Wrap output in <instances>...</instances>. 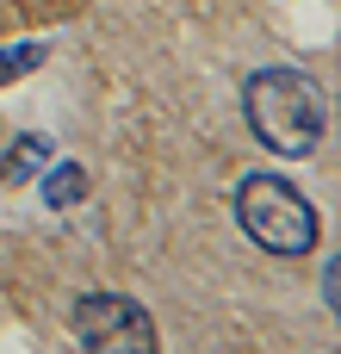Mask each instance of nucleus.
<instances>
[{
  "instance_id": "nucleus-1",
  "label": "nucleus",
  "mask_w": 341,
  "mask_h": 354,
  "mask_svg": "<svg viewBox=\"0 0 341 354\" xmlns=\"http://www.w3.org/2000/svg\"><path fill=\"white\" fill-rule=\"evenodd\" d=\"M242 112H249V131L267 149H280V156H311L323 143V93L298 68H261V75H249Z\"/></svg>"
},
{
  "instance_id": "nucleus-2",
  "label": "nucleus",
  "mask_w": 341,
  "mask_h": 354,
  "mask_svg": "<svg viewBox=\"0 0 341 354\" xmlns=\"http://www.w3.org/2000/svg\"><path fill=\"white\" fill-rule=\"evenodd\" d=\"M236 224L249 230V243H261L267 255H311L323 243V224H317V205L292 187V180H273V174H249L236 187Z\"/></svg>"
},
{
  "instance_id": "nucleus-3",
  "label": "nucleus",
  "mask_w": 341,
  "mask_h": 354,
  "mask_svg": "<svg viewBox=\"0 0 341 354\" xmlns=\"http://www.w3.org/2000/svg\"><path fill=\"white\" fill-rule=\"evenodd\" d=\"M75 336L87 354H155V324L124 292H81L75 299Z\"/></svg>"
},
{
  "instance_id": "nucleus-4",
  "label": "nucleus",
  "mask_w": 341,
  "mask_h": 354,
  "mask_svg": "<svg viewBox=\"0 0 341 354\" xmlns=\"http://www.w3.org/2000/svg\"><path fill=\"white\" fill-rule=\"evenodd\" d=\"M43 156H50V137H19V143L6 149V162H0V174H6V180H19V174H31Z\"/></svg>"
},
{
  "instance_id": "nucleus-5",
  "label": "nucleus",
  "mask_w": 341,
  "mask_h": 354,
  "mask_svg": "<svg viewBox=\"0 0 341 354\" xmlns=\"http://www.w3.org/2000/svg\"><path fill=\"white\" fill-rule=\"evenodd\" d=\"M43 199H50V205H81V199H87V174H81L75 162L56 168V174L43 180Z\"/></svg>"
},
{
  "instance_id": "nucleus-6",
  "label": "nucleus",
  "mask_w": 341,
  "mask_h": 354,
  "mask_svg": "<svg viewBox=\"0 0 341 354\" xmlns=\"http://www.w3.org/2000/svg\"><path fill=\"white\" fill-rule=\"evenodd\" d=\"M43 62V44H19V50H0V81H12V75H25V68H37Z\"/></svg>"
}]
</instances>
